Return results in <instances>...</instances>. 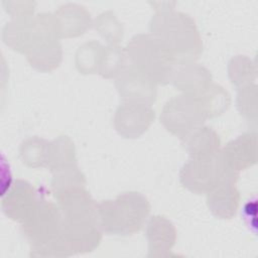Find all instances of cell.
I'll use <instances>...</instances> for the list:
<instances>
[{
	"mask_svg": "<svg viewBox=\"0 0 258 258\" xmlns=\"http://www.w3.org/2000/svg\"><path fill=\"white\" fill-rule=\"evenodd\" d=\"M97 211L100 227L107 233L130 235L141 228L149 207L139 194L127 192L116 201L103 202Z\"/></svg>",
	"mask_w": 258,
	"mask_h": 258,
	"instance_id": "1",
	"label": "cell"
},
{
	"mask_svg": "<svg viewBox=\"0 0 258 258\" xmlns=\"http://www.w3.org/2000/svg\"><path fill=\"white\" fill-rule=\"evenodd\" d=\"M128 53L133 67L153 83H166L173 75L175 58L166 45L156 36L139 35L132 39Z\"/></svg>",
	"mask_w": 258,
	"mask_h": 258,
	"instance_id": "2",
	"label": "cell"
},
{
	"mask_svg": "<svg viewBox=\"0 0 258 258\" xmlns=\"http://www.w3.org/2000/svg\"><path fill=\"white\" fill-rule=\"evenodd\" d=\"M236 177L234 169L228 164L223 153H213L198 157L184 164L180 180L192 191L209 192L223 183H233Z\"/></svg>",
	"mask_w": 258,
	"mask_h": 258,
	"instance_id": "3",
	"label": "cell"
},
{
	"mask_svg": "<svg viewBox=\"0 0 258 258\" xmlns=\"http://www.w3.org/2000/svg\"><path fill=\"white\" fill-rule=\"evenodd\" d=\"M207 113L198 96H179L169 101L162 112L161 121L168 131L185 137L198 129Z\"/></svg>",
	"mask_w": 258,
	"mask_h": 258,
	"instance_id": "4",
	"label": "cell"
},
{
	"mask_svg": "<svg viewBox=\"0 0 258 258\" xmlns=\"http://www.w3.org/2000/svg\"><path fill=\"white\" fill-rule=\"evenodd\" d=\"M117 86L123 100L130 103L150 106L155 100V83L134 67L124 72Z\"/></svg>",
	"mask_w": 258,
	"mask_h": 258,
	"instance_id": "5",
	"label": "cell"
},
{
	"mask_svg": "<svg viewBox=\"0 0 258 258\" xmlns=\"http://www.w3.org/2000/svg\"><path fill=\"white\" fill-rule=\"evenodd\" d=\"M227 182L218 185L209 192V207L213 214L220 218H230L238 205V192Z\"/></svg>",
	"mask_w": 258,
	"mask_h": 258,
	"instance_id": "6",
	"label": "cell"
},
{
	"mask_svg": "<svg viewBox=\"0 0 258 258\" xmlns=\"http://www.w3.org/2000/svg\"><path fill=\"white\" fill-rule=\"evenodd\" d=\"M159 219H152L148 227V240H149V256L163 255L168 251L174 243V231L172 226L165 221V224L161 225Z\"/></svg>",
	"mask_w": 258,
	"mask_h": 258,
	"instance_id": "7",
	"label": "cell"
},
{
	"mask_svg": "<svg viewBox=\"0 0 258 258\" xmlns=\"http://www.w3.org/2000/svg\"><path fill=\"white\" fill-rule=\"evenodd\" d=\"M256 201H249L243 209V219L248 225L249 228H252L253 231H256Z\"/></svg>",
	"mask_w": 258,
	"mask_h": 258,
	"instance_id": "8",
	"label": "cell"
}]
</instances>
